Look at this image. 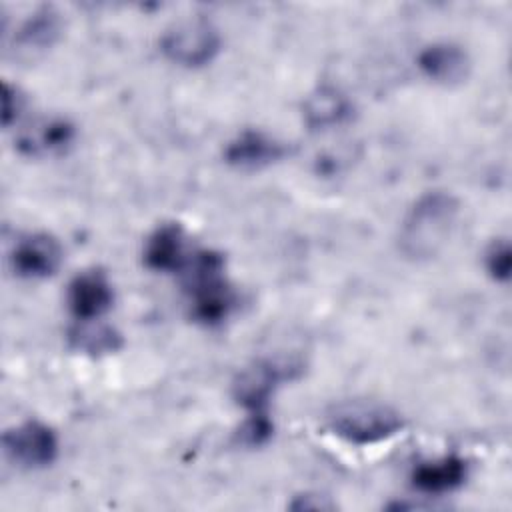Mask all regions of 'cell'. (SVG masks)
<instances>
[{
	"label": "cell",
	"instance_id": "cell-1",
	"mask_svg": "<svg viewBox=\"0 0 512 512\" xmlns=\"http://www.w3.org/2000/svg\"><path fill=\"white\" fill-rule=\"evenodd\" d=\"M460 218V202L446 190H430L404 214L398 228V250L412 262L436 258L450 242Z\"/></svg>",
	"mask_w": 512,
	"mask_h": 512
},
{
	"label": "cell",
	"instance_id": "cell-2",
	"mask_svg": "<svg viewBox=\"0 0 512 512\" xmlns=\"http://www.w3.org/2000/svg\"><path fill=\"white\" fill-rule=\"evenodd\" d=\"M224 272V256L206 248L192 250L186 268L180 272L190 296V314L198 324L220 326L236 310L238 296Z\"/></svg>",
	"mask_w": 512,
	"mask_h": 512
},
{
	"label": "cell",
	"instance_id": "cell-3",
	"mask_svg": "<svg viewBox=\"0 0 512 512\" xmlns=\"http://www.w3.org/2000/svg\"><path fill=\"white\" fill-rule=\"evenodd\" d=\"M328 430L348 444L368 446L396 436L404 428L400 412L376 400H348L326 416Z\"/></svg>",
	"mask_w": 512,
	"mask_h": 512
},
{
	"label": "cell",
	"instance_id": "cell-4",
	"mask_svg": "<svg viewBox=\"0 0 512 512\" xmlns=\"http://www.w3.org/2000/svg\"><path fill=\"white\" fill-rule=\"evenodd\" d=\"M222 50L218 28L200 16L174 22L160 36V52L180 68H202Z\"/></svg>",
	"mask_w": 512,
	"mask_h": 512
},
{
	"label": "cell",
	"instance_id": "cell-5",
	"mask_svg": "<svg viewBox=\"0 0 512 512\" xmlns=\"http://www.w3.org/2000/svg\"><path fill=\"white\" fill-rule=\"evenodd\" d=\"M296 366L274 358H260L244 366L234 382L232 396L238 406L246 410V416H268L270 400L282 382L294 378Z\"/></svg>",
	"mask_w": 512,
	"mask_h": 512
},
{
	"label": "cell",
	"instance_id": "cell-6",
	"mask_svg": "<svg viewBox=\"0 0 512 512\" xmlns=\"http://www.w3.org/2000/svg\"><path fill=\"white\" fill-rule=\"evenodd\" d=\"M6 458L24 470H40L56 462L60 452L58 434L40 420H26L2 434Z\"/></svg>",
	"mask_w": 512,
	"mask_h": 512
},
{
	"label": "cell",
	"instance_id": "cell-7",
	"mask_svg": "<svg viewBox=\"0 0 512 512\" xmlns=\"http://www.w3.org/2000/svg\"><path fill=\"white\" fill-rule=\"evenodd\" d=\"M62 14L54 6L36 8L6 40V56L18 62H34L44 56L62 36Z\"/></svg>",
	"mask_w": 512,
	"mask_h": 512
},
{
	"label": "cell",
	"instance_id": "cell-8",
	"mask_svg": "<svg viewBox=\"0 0 512 512\" xmlns=\"http://www.w3.org/2000/svg\"><path fill=\"white\" fill-rule=\"evenodd\" d=\"M62 260V244L48 232L20 236L10 252V268L22 280H46L60 270Z\"/></svg>",
	"mask_w": 512,
	"mask_h": 512
},
{
	"label": "cell",
	"instance_id": "cell-9",
	"mask_svg": "<svg viewBox=\"0 0 512 512\" xmlns=\"http://www.w3.org/2000/svg\"><path fill=\"white\" fill-rule=\"evenodd\" d=\"M76 142V126L64 116H42L24 126L16 136V150L26 158H52L70 150Z\"/></svg>",
	"mask_w": 512,
	"mask_h": 512
},
{
	"label": "cell",
	"instance_id": "cell-10",
	"mask_svg": "<svg viewBox=\"0 0 512 512\" xmlns=\"http://www.w3.org/2000/svg\"><path fill=\"white\" fill-rule=\"evenodd\" d=\"M66 304L76 322L100 320L114 304V286L108 274L98 268L76 274L68 284Z\"/></svg>",
	"mask_w": 512,
	"mask_h": 512
},
{
	"label": "cell",
	"instance_id": "cell-11",
	"mask_svg": "<svg viewBox=\"0 0 512 512\" xmlns=\"http://www.w3.org/2000/svg\"><path fill=\"white\" fill-rule=\"evenodd\" d=\"M420 74L438 86H458L472 70L468 52L454 42H432L416 54Z\"/></svg>",
	"mask_w": 512,
	"mask_h": 512
},
{
	"label": "cell",
	"instance_id": "cell-12",
	"mask_svg": "<svg viewBox=\"0 0 512 512\" xmlns=\"http://www.w3.org/2000/svg\"><path fill=\"white\" fill-rule=\"evenodd\" d=\"M288 148L278 138L262 130H242L224 148V162L238 170H260L280 162Z\"/></svg>",
	"mask_w": 512,
	"mask_h": 512
},
{
	"label": "cell",
	"instance_id": "cell-13",
	"mask_svg": "<svg viewBox=\"0 0 512 512\" xmlns=\"http://www.w3.org/2000/svg\"><path fill=\"white\" fill-rule=\"evenodd\" d=\"M192 250L188 246L186 232L180 224H160L144 242V264L162 274H180Z\"/></svg>",
	"mask_w": 512,
	"mask_h": 512
},
{
	"label": "cell",
	"instance_id": "cell-14",
	"mask_svg": "<svg viewBox=\"0 0 512 512\" xmlns=\"http://www.w3.org/2000/svg\"><path fill=\"white\" fill-rule=\"evenodd\" d=\"M354 116V102L340 88L322 84L302 102V120L310 132H328L348 124Z\"/></svg>",
	"mask_w": 512,
	"mask_h": 512
},
{
	"label": "cell",
	"instance_id": "cell-15",
	"mask_svg": "<svg viewBox=\"0 0 512 512\" xmlns=\"http://www.w3.org/2000/svg\"><path fill=\"white\" fill-rule=\"evenodd\" d=\"M468 462L458 454H444L434 460L418 462L412 468L410 480L416 490L428 496L450 494L464 486L468 478Z\"/></svg>",
	"mask_w": 512,
	"mask_h": 512
},
{
	"label": "cell",
	"instance_id": "cell-16",
	"mask_svg": "<svg viewBox=\"0 0 512 512\" xmlns=\"http://www.w3.org/2000/svg\"><path fill=\"white\" fill-rule=\"evenodd\" d=\"M98 322L100 320L76 322V326L70 328L68 342L76 352L88 356H102L112 354L122 346V336L112 326Z\"/></svg>",
	"mask_w": 512,
	"mask_h": 512
},
{
	"label": "cell",
	"instance_id": "cell-17",
	"mask_svg": "<svg viewBox=\"0 0 512 512\" xmlns=\"http://www.w3.org/2000/svg\"><path fill=\"white\" fill-rule=\"evenodd\" d=\"M484 270L500 284H506L512 276V248L508 238H494L484 250Z\"/></svg>",
	"mask_w": 512,
	"mask_h": 512
},
{
	"label": "cell",
	"instance_id": "cell-18",
	"mask_svg": "<svg viewBox=\"0 0 512 512\" xmlns=\"http://www.w3.org/2000/svg\"><path fill=\"white\" fill-rule=\"evenodd\" d=\"M26 108V96L18 86L8 82L2 84V126L10 128L16 124Z\"/></svg>",
	"mask_w": 512,
	"mask_h": 512
},
{
	"label": "cell",
	"instance_id": "cell-19",
	"mask_svg": "<svg viewBox=\"0 0 512 512\" xmlns=\"http://www.w3.org/2000/svg\"><path fill=\"white\" fill-rule=\"evenodd\" d=\"M290 508H294V510H332V508H336V504L328 496L306 492V494L294 496V502L290 504Z\"/></svg>",
	"mask_w": 512,
	"mask_h": 512
}]
</instances>
